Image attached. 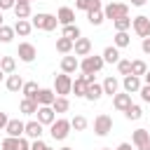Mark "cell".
I'll list each match as a JSON object with an SVG mask.
<instances>
[{
  "mask_svg": "<svg viewBox=\"0 0 150 150\" xmlns=\"http://www.w3.org/2000/svg\"><path fill=\"white\" fill-rule=\"evenodd\" d=\"M23 136H26V138H40V136H42V124H40L38 120L26 122V124H23Z\"/></svg>",
  "mask_w": 150,
  "mask_h": 150,
  "instance_id": "14",
  "label": "cell"
},
{
  "mask_svg": "<svg viewBox=\"0 0 150 150\" xmlns=\"http://www.w3.org/2000/svg\"><path fill=\"white\" fill-rule=\"evenodd\" d=\"M145 70H148V63H145V61H141V59H134V61H131V75L143 77Z\"/></svg>",
  "mask_w": 150,
  "mask_h": 150,
  "instance_id": "35",
  "label": "cell"
},
{
  "mask_svg": "<svg viewBox=\"0 0 150 150\" xmlns=\"http://www.w3.org/2000/svg\"><path fill=\"white\" fill-rule=\"evenodd\" d=\"M129 42H131V38H129V33H127V30H117V33H115V38H112V45H115L117 49L129 47Z\"/></svg>",
  "mask_w": 150,
  "mask_h": 150,
  "instance_id": "26",
  "label": "cell"
},
{
  "mask_svg": "<svg viewBox=\"0 0 150 150\" xmlns=\"http://www.w3.org/2000/svg\"><path fill=\"white\" fill-rule=\"evenodd\" d=\"M143 80H145V84H150V68L145 70V75H143Z\"/></svg>",
  "mask_w": 150,
  "mask_h": 150,
  "instance_id": "50",
  "label": "cell"
},
{
  "mask_svg": "<svg viewBox=\"0 0 150 150\" xmlns=\"http://www.w3.org/2000/svg\"><path fill=\"white\" fill-rule=\"evenodd\" d=\"M12 28H14V33H16V35L28 38V35H30V30H33V23H30L28 19H16V23H14Z\"/></svg>",
  "mask_w": 150,
  "mask_h": 150,
  "instance_id": "17",
  "label": "cell"
},
{
  "mask_svg": "<svg viewBox=\"0 0 150 150\" xmlns=\"http://www.w3.org/2000/svg\"><path fill=\"white\" fill-rule=\"evenodd\" d=\"M56 52H61V54H70V52H73V40L61 35V38L56 40Z\"/></svg>",
  "mask_w": 150,
  "mask_h": 150,
  "instance_id": "34",
  "label": "cell"
},
{
  "mask_svg": "<svg viewBox=\"0 0 150 150\" xmlns=\"http://www.w3.org/2000/svg\"><path fill=\"white\" fill-rule=\"evenodd\" d=\"M141 49H143L145 54H150V35H148V38H143V42H141Z\"/></svg>",
  "mask_w": 150,
  "mask_h": 150,
  "instance_id": "46",
  "label": "cell"
},
{
  "mask_svg": "<svg viewBox=\"0 0 150 150\" xmlns=\"http://www.w3.org/2000/svg\"><path fill=\"white\" fill-rule=\"evenodd\" d=\"M145 2H148V0H131V5H134V7H143Z\"/></svg>",
  "mask_w": 150,
  "mask_h": 150,
  "instance_id": "49",
  "label": "cell"
},
{
  "mask_svg": "<svg viewBox=\"0 0 150 150\" xmlns=\"http://www.w3.org/2000/svg\"><path fill=\"white\" fill-rule=\"evenodd\" d=\"M14 14H16V19H28L30 16V2H16Z\"/></svg>",
  "mask_w": 150,
  "mask_h": 150,
  "instance_id": "31",
  "label": "cell"
},
{
  "mask_svg": "<svg viewBox=\"0 0 150 150\" xmlns=\"http://www.w3.org/2000/svg\"><path fill=\"white\" fill-rule=\"evenodd\" d=\"M138 94H141V98H143L145 103H150V84H141Z\"/></svg>",
  "mask_w": 150,
  "mask_h": 150,
  "instance_id": "42",
  "label": "cell"
},
{
  "mask_svg": "<svg viewBox=\"0 0 150 150\" xmlns=\"http://www.w3.org/2000/svg\"><path fill=\"white\" fill-rule=\"evenodd\" d=\"M75 7H77V9H82V12L101 9V0H75Z\"/></svg>",
  "mask_w": 150,
  "mask_h": 150,
  "instance_id": "30",
  "label": "cell"
},
{
  "mask_svg": "<svg viewBox=\"0 0 150 150\" xmlns=\"http://www.w3.org/2000/svg\"><path fill=\"white\" fill-rule=\"evenodd\" d=\"M47 148V143L42 141V138H33V143H30V150H45Z\"/></svg>",
  "mask_w": 150,
  "mask_h": 150,
  "instance_id": "43",
  "label": "cell"
},
{
  "mask_svg": "<svg viewBox=\"0 0 150 150\" xmlns=\"http://www.w3.org/2000/svg\"><path fill=\"white\" fill-rule=\"evenodd\" d=\"M38 82H23V87H21V94L26 96V98H35V94H38Z\"/></svg>",
  "mask_w": 150,
  "mask_h": 150,
  "instance_id": "36",
  "label": "cell"
},
{
  "mask_svg": "<svg viewBox=\"0 0 150 150\" xmlns=\"http://www.w3.org/2000/svg\"><path fill=\"white\" fill-rule=\"evenodd\" d=\"M122 87H124V91L127 94H136L138 89H141V77H136V75H124V80H122Z\"/></svg>",
  "mask_w": 150,
  "mask_h": 150,
  "instance_id": "12",
  "label": "cell"
},
{
  "mask_svg": "<svg viewBox=\"0 0 150 150\" xmlns=\"http://www.w3.org/2000/svg\"><path fill=\"white\" fill-rule=\"evenodd\" d=\"M101 96H103V87H101L98 82L87 84V94H84V98H87V101H91V103H94V101H98Z\"/></svg>",
  "mask_w": 150,
  "mask_h": 150,
  "instance_id": "20",
  "label": "cell"
},
{
  "mask_svg": "<svg viewBox=\"0 0 150 150\" xmlns=\"http://www.w3.org/2000/svg\"><path fill=\"white\" fill-rule=\"evenodd\" d=\"M0 26H2V12H0Z\"/></svg>",
  "mask_w": 150,
  "mask_h": 150,
  "instance_id": "53",
  "label": "cell"
},
{
  "mask_svg": "<svg viewBox=\"0 0 150 150\" xmlns=\"http://www.w3.org/2000/svg\"><path fill=\"white\" fill-rule=\"evenodd\" d=\"M70 89H73V77L68 73H59L54 77V94L56 96H68Z\"/></svg>",
  "mask_w": 150,
  "mask_h": 150,
  "instance_id": "3",
  "label": "cell"
},
{
  "mask_svg": "<svg viewBox=\"0 0 150 150\" xmlns=\"http://www.w3.org/2000/svg\"><path fill=\"white\" fill-rule=\"evenodd\" d=\"M112 23H115V30H129V28H131V19H129V14H127V16H117Z\"/></svg>",
  "mask_w": 150,
  "mask_h": 150,
  "instance_id": "39",
  "label": "cell"
},
{
  "mask_svg": "<svg viewBox=\"0 0 150 150\" xmlns=\"http://www.w3.org/2000/svg\"><path fill=\"white\" fill-rule=\"evenodd\" d=\"M45 150H54V148H49V145H47V148H45Z\"/></svg>",
  "mask_w": 150,
  "mask_h": 150,
  "instance_id": "55",
  "label": "cell"
},
{
  "mask_svg": "<svg viewBox=\"0 0 150 150\" xmlns=\"http://www.w3.org/2000/svg\"><path fill=\"white\" fill-rule=\"evenodd\" d=\"M19 110H21L23 115H35V112H38V101H35V98H26V96H23V101L19 103Z\"/></svg>",
  "mask_w": 150,
  "mask_h": 150,
  "instance_id": "25",
  "label": "cell"
},
{
  "mask_svg": "<svg viewBox=\"0 0 150 150\" xmlns=\"http://www.w3.org/2000/svg\"><path fill=\"white\" fill-rule=\"evenodd\" d=\"M148 150H150V145H148Z\"/></svg>",
  "mask_w": 150,
  "mask_h": 150,
  "instance_id": "58",
  "label": "cell"
},
{
  "mask_svg": "<svg viewBox=\"0 0 150 150\" xmlns=\"http://www.w3.org/2000/svg\"><path fill=\"white\" fill-rule=\"evenodd\" d=\"M75 70H80V61H77V56H63V59H61V73L73 75Z\"/></svg>",
  "mask_w": 150,
  "mask_h": 150,
  "instance_id": "15",
  "label": "cell"
},
{
  "mask_svg": "<svg viewBox=\"0 0 150 150\" xmlns=\"http://www.w3.org/2000/svg\"><path fill=\"white\" fill-rule=\"evenodd\" d=\"M70 94H75V96H82V98H84V94H87V80H84V75H75Z\"/></svg>",
  "mask_w": 150,
  "mask_h": 150,
  "instance_id": "19",
  "label": "cell"
},
{
  "mask_svg": "<svg viewBox=\"0 0 150 150\" xmlns=\"http://www.w3.org/2000/svg\"><path fill=\"white\" fill-rule=\"evenodd\" d=\"M110 131H112V117L105 115V112L96 115V120H94V134L96 136H108Z\"/></svg>",
  "mask_w": 150,
  "mask_h": 150,
  "instance_id": "5",
  "label": "cell"
},
{
  "mask_svg": "<svg viewBox=\"0 0 150 150\" xmlns=\"http://www.w3.org/2000/svg\"><path fill=\"white\" fill-rule=\"evenodd\" d=\"M131 28L138 38H148L150 35V16L145 14H138L136 19H131Z\"/></svg>",
  "mask_w": 150,
  "mask_h": 150,
  "instance_id": "7",
  "label": "cell"
},
{
  "mask_svg": "<svg viewBox=\"0 0 150 150\" xmlns=\"http://www.w3.org/2000/svg\"><path fill=\"white\" fill-rule=\"evenodd\" d=\"M14 5H16V0H0V12L2 9H14Z\"/></svg>",
  "mask_w": 150,
  "mask_h": 150,
  "instance_id": "44",
  "label": "cell"
},
{
  "mask_svg": "<svg viewBox=\"0 0 150 150\" xmlns=\"http://www.w3.org/2000/svg\"><path fill=\"white\" fill-rule=\"evenodd\" d=\"M0 70L5 75H12L16 70V59L14 56H0Z\"/></svg>",
  "mask_w": 150,
  "mask_h": 150,
  "instance_id": "24",
  "label": "cell"
},
{
  "mask_svg": "<svg viewBox=\"0 0 150 150\" xmlns=\"http://www.w3.org/2000/svg\"><path fill=\"white\" fill-rule=\"evenodd\" d=\"M124 117H127V120H131V122H136V120H141V117H143V108H141V105H136V103H131V105L124 110Z\"/></svg>",
  "mask_w": 150,
  "mask_h": 150,
  "instance_id": "29",
  "label": "cell"
},
{
  "mask_svg": "<svg viewBox=\"0 0 150 150\" xmlns=\"http://www.w3.org/2000/svg\"><path fill=\"white\" fill-rule=\"evenodd\" d=\"M103 19H105V16H103V9H89V12H87V21H89L91 26H101Z\"/></svg>",
  "mask_w": 150,
  "mask_h": 150,
  "instance_id": "32",
  "label": "cell"
},
{
  "mask_svg": "<svg viewBox=\"0 0 150 150\" xmlns=\"http://www.w3.org/2000/svg\"><path fill=\"white\" fill-rule=\"evenodd\" d=\"M73 52H75V56H87V54H91V40L80 35V38L73 42Z\"/></svg>",
  "mask_w": 150,
  "mask_h": 150,
  "instance_id": "11",
  "label": "cell"
},
{
  "mask_svg": "<svg viewBox=\"0 0 150 150\" xmlns=\"http://www.w3.org/2000/svg\"><path fill=\"white\" fill-rule=\"evenodd\" d=\"M87 124H89V122H87V117H84V115H75V117L70 120V129H75V131H84V129H87Z\"/></svg>",
  "mask_w": 150,
  "mask_h": 150,
  "instance_id": "37",
  "label": "cell"
},
{
  "mask_svg": "<svg viewBox=\"0 0 150 150\" xmlns=\"http://www.w3.org/2000/svg\"><path fill=\"white\" fill-rule=\"evenodd\" d=\"M49 134H52L54 141H66L68 134H70V120H63V117L54 120V122L49 124Z\"/></svg>",
  "mask_w": 150,
  "mask_h": 150,
  "instance_id": "2",
  "label": "cell"
},
{
  "mask_svg": "<svg viewBox=\"0 0 150 150\" xmlns=\"http://www.w3.org/2000/svg\"><path fill=\"white\" fill-rule=\"evenodd\" d=\"M19 150H30V141L23 138V136H19Z\"/></svg>",
  "mask_w": 150,
  "mask_h": 150,
  "instance_id": "45",
  "label": "cell"
},
{
  "mask_svg": "<svg viewBox=\"0 0 150 150\" xmlns=\"http://www.w3.org/2000/svg\"><path fill=\"white\" fill-rule=\"evenodd\" d=\"M117 70H120V75H129L131 73V61L129 59H120L117 61Z\"/></svg>",
  "mask_w": 150,
  "mask_h": 150,
  "instance_id": "41",
  "label": "cell"
},
{
  "mask_svg": "<svg viewBox=\"0 0 150 150\" xmlns=\"http://www.w3.org/2000/svg\"><path fill=\"white\" fill-rule=\"evenodd\" d=\"M5 87H7L9 91H21V87H23V77H21V75H16V73H12V75H7Z\"/></svg>",
  "mask_w": 150,
  "mask_h": 150,
  "instance_id": "22",
  "label": "cell"
},
{
  "mask_svg": "<svg viewBox=\"0 0 150 150\" xmlns=\"http://www.w3.org/2000/svg\"><path fill=\"white\" fill-rule=\"evenodd\" d=\"M115 150H131V143H120Z\"/></svg>",
  "mask_w": 150,
  "mask_h": 150,
  "instance_id": "48",
  "label": "cell"
},
{
  "mask_svg": "<svg viewBox=\"0 0 150 150\" xmlns=\"http://www.w3.org/2000/svg\"><path fill=\"white\" fill-rule=\"evenodd\" d=\"M54 98H56L54 89H38V94H35L38 105H52V103H54Z\"/></svg>",
  "mask_w": 150,
  "mask_h": 150,
  "instance_id": "16",
  "label": "cell"
},
{
  "mask_svg": "<svg viewBox=\"0 0 150 150\" xmlns=\"http://www.w3.org/2000/svg\"><path fill=\"white\" fill-rule=\"evenodd\" d=\"M61 35H63V38H70V40L75 42V40H77L80 35H82V30H80V28H77L75 23H68V26H63V30H61Z\"/></svg>",
  "mask_w": 150,
  "mask_h": 150,
  "instance_id": "33",
  "label": "cell"
},
{
  "mask_svg": "<svg viewBox=\"0 0 150 150\" xmlns=\"http://www.w3.org/2000/svg\"><path fill=\"white\" fill-rule=\"evenodd\" d=\"M101 87H103V94H110V96H115V94L120 91V80L110 75V77H105V80H103V84H101Z\"/></svg>",
  "mask_w": 150,
  "mask_h": 150,
  "instance_id": "23",
  "label": "cell"
},
{
  "mask_svg": "<svg viewBox=\"0 0 150 150\" xmlns=\"http://www.w3.org/2000/svg\"><path fill=\"white\" fill-rule=\"evenodd\" d=\"M28 2H35V0H28Z\"/></svg>",
  "mask_w": 150,
  "mask_h": 150,
  "instance_id": "57",
  "label": "cell"
},
{
  "mask_svg": "<svg viewBox=\"0 0 150 150\" xmlns=\"http://www.w3.org/2000/svg\"><path fill=\"white\" fill-rule=\"evenodd\" d=\"M112 105H115V110H122V112H124V110L131 105V94H127V91L120 94V91H117V94L112 96Z\"/></svg>",
  "mask_w": 150,
  "mask_h": 150,
  "instance_id": "13",
  "label": "cell"
},
{
  "mask_svg": "<svg viewBox=\"0 0 150 150\" xmlns=\"http://www.w3.org/2000/svg\"><path fill=\"white\" fill-rule=\"evenodd\" d=\"M2 80H5V73H2V70H0V82H2Z\"/></svg>",
  "mask_w": 150,
  "mask_h": 150,
  "instance_id": "52",
  "label": "cell"
},
{
  "mask_svg": "<svg viewBox=\"0 0 150 150\" xmlns=\"http://www.w3.org/2000/svg\"><path fill=\"white\" fill-rule=\"evenodd\" d=\"M30 23H33V28H38V30H54V28L59 26V19H56L54 14L40 12V14H35V16L30 19Z\"/></svg>",
  "mask_w": 150,
  "mask_h": 150,
  "instance_id": "1",
  "label": "cell"
},
{
  "mask_svg": "<svg viewBox=\"0 0 150 150\" xmlns=\"http://www.w3.org/2000/svg\"><path fill=\"white\" fill-rule=\"evenodd\" d=\"M14 35H16V33H14V28H12V26H5V23L0 26V42H5V45H7V42H12V40H14Z\"/></svg>",
  "mask_w": 150,
  "mask_h": 150,
  "instance_id": "38",
  "label": "cell"
},
{
  "mask_svg": "<svg viewBox=\"0 0 150 150\" xmlns=\"http://www.w3.org/2000/svg\"><path fill=\"white\" fill-rule=\"evenodd\" d=\"M103 61H105V63H117V61H120V49H117L115 45L105 47V49H103Z\"/></svg>",
  "mask_w": 150,
  "mask_h": 150,
  "instance_id": "27",
  "label": "cell"
},
{
  "mask_svg": "<svg viewBox=\"0 0 150 150\" xmlns=\"http://www.w3.org/2000/svg\"><path fill=\"white\" fill-rule=\"evenodd\" d=\"M7 122H9V117H7V115L0 110V129H5V127H7Z\"/></svg>",
  "mask_w": 150,
  "mask_h": 150,
  "instance_id": "47",
  "label": "cell"
},
{
  "mask_svg": "<svg viewBox=\"0 0 150 150\" xmlns=\"http://www.w3.org/2000/svg\"><path fill=\"white\" fill-rule=\"evenodd\" d=\"M103 56H96V54H87L82 61H80V70L82 73H98L103 68Z\"/></svg>",
  "mask_w": 150,
  "mask_h": 150,
  "instance_id": "4",
  "label": "cell"
},
{
  "mask_svg": "<svg viewBox=\"0 0 150 150\" xmlns=\"http://www.w3.org/2000/svg\"><path fill=\"white\" fill-rule=\"evenodd\" d=\"M23 124H26V122H21V120H9V122H7V127H5L7 136H14V138L23 136Z\"/></svg>",
  "mask_w": 150,
  "mask_h": 150,
  "instance_id": "18",
  "label": "cell"
},
{
  "mask_svg": "<svg viewBox=\"0 0 150 150\" xmlns=\"http://www.w3.org/2000/svg\"><path fill=\"white\" fill-rule=\"evenodd\" d=\"M59 150H73V148H70V145H63V148H59Z\"/></svg>",
  "mask_w": 150,
  "mask_h": 150,
  "instance_id": "51",
  "label": "cell"
},
{
  "mask_svg": "<svg viewBox=\"0 0 150 150\" xmlns=\"http://www.w3.org/2000/svg\"><path fill=\"white\" fill-rule=\"evenodd\" d=\"M127 14H129V5L127 2H110L103 9V16L110 19V21H115L117 16H127Z\"/></svg>",
  "mask_w": 150,
  "mask_h": 150,
  "instance_id": "6",
  "label": "cell"
},
{
  "mask_svg": "<svg viewBox=\"0 0 150 150\" xmlns=\"http://www.w3.org/2000/svg\"><path fill=\"white\" fill-rule=\"evenodd\" d=\"M131 141H134L136 150H148V145H150V131L148 129H136L134 136H131Z\"/></svg>",
  "mask_w": 150,
  "mask_h": 150,
  "instance_id": "10",
  "label": "cell"
},
{
  "mask_svg": "<svg viewBox=\"0 0 150 150\" xmlns=\"http://www.w3.org/2000/svg\"><path fill=\"white\" fill-rule=\"evenodd\" d=\"M16 54H19V59H21L23 63H33L35 56H38V49H35V45H30V42H21L19 49H16Z\"/></svg>",
  "mask_w": 150,
  "mask_h": 150,
  "instance_id": "8",
  "label": "cell"
},
{
  "mask_svg": "<svg viewBox=\"0 0 150 150\" xmlns=\"http://www.w3.org/2000/svg\"><path fill=\"white\" fill-rule=\"evenodd\" d=\"M16 2H28V0H16Z\"/></svg>",
  "mask_w": 150,
  "mask_h": 150,
  "instance_id": "54",
  "label": "cell"
},
{
  "mask_svg": "<svg viewBox=\"0 0 150 150\" xmlns=\"http://www.w3.org/2000/svg\"><path fill=\"white\" fill-rule=\"evenodd\" d=\"M68 108H70L68 96H56L54 103H52V110H54V112H68Z\"/></svg>",
  "mask_w": 150,
  "mask_h": 150,
  "instance_id": "28",
  "label": "cell"
},
{
  "mask_svg": "<svg viewBox=\"0 0 150 150\" xmlns=\"http://www.w3.org/2000/svg\"><path fill=\"white\" fill-rule=\"evenodd\" d=\"M56 19H59V23H61V26L75 23V12H73L70 7H61V9H59V14H56Z\"/></svg>",
  "mask_w": 150,
  "mask_h": 150,
  "instance_id": "21",
  "label": "cell"
},
{
  "mask_svg": "<svg viewBox=\"0 0 150 150\" xmlns=\"http://www.w3.org/2000/svg\"><path fill=\"white\" fill-rule=\"evenodd\" d=\"M38 122L42 124V127H49L54 120H56V112L52 110V105H38Z\"/></svg>",
  "mask_w": 150,
  "mask_h": 150,
  "instance_id": "9",
  "label": "cell"
},
{
  "mask_svg": "<svg viewBox=\"0 0 150 150\" xmlns=\"http://www.w3.org/2000/svg\"><path fill=\"white\" fill-rule=\"evenodd\" d=\"M0 148H2V150H19V138H14V136H7V138L0 143Z\"/></svg>",
  "mask_w": 150,
  "mask_h": 150,
  "instance_id": "40",
  "label": "cell"
},
{
  "mask_svg": "<svg viewBox=\"0 0 150 150\" xmlns=\"http://www.w3.org/2000/svg\"><path fill=\"white\" fill-rule=\"evenodd\" d=\"M101 150H112V148H101Z\"/></svg>",
  "mask_w": 150,
  "mask_h": 150,
  "instance_id": "56",
  "label": "cell"
}]
</instances>
